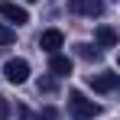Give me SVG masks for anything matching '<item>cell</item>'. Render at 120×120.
Listing matches in <instances>:
<instances>
[{"instance_id": "obj_10", "label": "cell", "mask_w": 120, "mask_h": 120, "mask_svg": "<svg viewBox=\"0 0 120 120\" xmlns=\"http://www.w3.org/2000/svg\"><path fill=\"white\" fill-rule=\"evenodd\" d=\"M10 42H16V29L7 26V23H0V45H10Z\"/></svg>"}, {"instance_id": "obj_4", "label": "cell", "mask_w": 120, "mask_h": 120, "mask_svg": "<svg viewBox=\"0 0 120 120\" xmlns=\"http://www.w3.org/2000/svg\"><path fill=\"white\" fill-rule=\"evenodd\" d=\"M88 84L98 91V94H110V91H117V84H120V75L117 71H104V75H91L88 78Z\"/></svg>"}, {"instance_id": "obj_13", "label": "cell", "mask_w": 120, "mask_h": 120, "mask_svg": "<svg viewBox=\"0 0 120 120\" xmlns=\"http://www.w3.org/2000/svg\"><path fill=\"white\" fill-rule=\"evenodd\" d=\"M29 3H36V0H29Z\"/></svg>"}, {"instance_id": "obj_5", "label": "cell", "mask_w": 120, "mask_h": 120, "mask_svg": "<svg viewBox=\"0 0 120 120\" xmlns=\"http://www.w3.org/2000/svg\"><path fill=\"white\" fill-rule=\"evenodd\" d=\"M68 13H75V16H101L104 3L101 0H68Z\"/></svg>"}, {"instance_id": "obj_11", "label": "cell", "mask_w": 120, "mask_h": 120, "mask_svg": "<svg viewBox=\"0 0 120 120\" xmlns=\"http://www.w3.org/2000/svg\"><path fill=\"white\" fill-rule=\"evenodd\" d=\"M10 114V104H7V98H0V120Z\"/></svg>"}, {"instance_id": "obj_12", "label": "cell", "mask_w": 120, "mask_h": 120, "mask_svg": "<svg viewBox=\"0 0 120 120\" xmlns=\"http://www.w3.org/2000/svg\"><path fill=\"white\" fill-rule=\"evenodd\" d=\"M52 88H55V81H52V78H45V81H39V91H52Z\"/></svg>"}, {"instance_id": "obj_2", "label": "cell", "mask_w": 120, "mask_h": 120, "mask_svg": "<svg viewBox=\"0 0 120 120\" xmlns=\"http://www.w3.org/2000/svg\"><path fill=\"white\" fill-rule=\"evenodd\" d=\"M3 75H7L10 84H23V81L29 78V62L26 59H10L7 65H3Z\"/></svg>"}, {"instance_id": "obj_9", "label": "cell", "mask_w": 120, "mask_h": 120, "mask_svg": "<svg viewBox=\"0 0 120 120\" xmlns=\"http://www.w3.org/2000/svg\"><path fill=\"white\" fill-rule=\"evenodd\" d=\"M75 49H78V55H81V59H88V62H98L101 55H104L98 45H88V42H81V45H75Z\"/></svg>"}, {"instance_id": "obj_7", "label": "cell", "mask_w": 120, "mask_h": 120, "mask_svg": "<svg viewBox=\"0 0 120 120\" xmlns=\"http://www.w3.org/2000/svg\"><path fill=\"white\" fill-rule=\"evenodd\" d=\"M71 68H75V62L68 59V55H49V71L52 75H59V78H65V75H71Z\"/></svg>"}, {"instance_id": "obj_6", "label": "cell", "mask_w": 120, "mask_h": 120, "mask_svg": "<svg viewBox=\"0 0 120 120\" xmlns=\"http://www.w3.org/2000/svg\"><path fill=\"white\" fill-rule=\"evenodd\" d=\"M62 42H65V36H62V29H45L39 36V49H45L49 55H55L62 49Z\"/></svg>"}, {"instance_id": "obj_8", "label": "cell", "mask_w": 120, "mask_h": 120, "mask_svg": "<svg viewBox=\"0 0 120 120\" xmlns=\"http://www.w3.org/2000/svg\"><path fill=\"white\" fill-rule=\"evenodd\" d=\"M94 39H98V49H114L117 45V33H114V26H98Z\"/></svg>"}, {"instance_id": "obj_1", "label": "cell", "mask_w": 120, "mask_h": 120, "mask_svg": "<svg viewBox=\"0 0 120 120\" xmlns=\"http://www.w3.org/2000/svg\"><path fill=\"white\" fill-rule=\"evenodd\" d=\"M68 110H71V117H75V120H91V117H98V114H101L98 104L88 101L84 94H78V91L68 94Z\"/></svg>"}, {"instance_id": "obj_3", "label": "cell", "mask_w": 120, "mask_h": 120, "mask_svg": "<svg viewBox=\"0 0 120 120\" xmlns=\"http://www.w3.org/2000/svg\"><path fill=\"white\" fill-rule=\"evenodd\" d=\"M0 16H3L7 23H13V26H23V23H29V13H26V7L13 3V0H3V3H0Z\"/></svg>"}]
</instances>
